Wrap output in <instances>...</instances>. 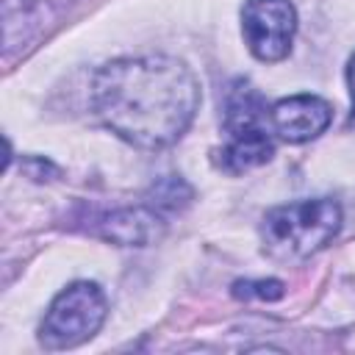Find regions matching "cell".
Masks as SVG:
<instances>
[{
    "mask_svg": "<svg viewBox=\"0 0 355 355\" xmlns=\"http://www.w3.org/2000/svg\"><path fill=\"white\" fill-rule=\"evenodd\" d=\"M92 111L119 139L141 150L178 141L200 105L197 78L169 55L116 58L92 78Z\"/></svg>",
    "mask_w": 355,
    "mask_h": 355,
    "instance_id": "6da1fadb",
    "label": "cell"
},
{
    "mask_svg": "<svg viewBox=\"0 0 355 355\" xmlns=\"http://www.w3.org/2000/svg\"><path fill=\"white\" fill-rule=\"evenodd\" d=\"M338 227V202L330 197H316L272 208L261 222V239L266 255L275 261H302L330 244Z\"/></svg>",
    "mask_w": 355,
    "mask_h": 355,
    "instance_id": "7a4b0ae2",
    "label": "cell"
},
{
    "mask_svg": "<svg viewBox=\"0 0 355 355\" xmlns=\"http://www.w3.org/2000/svg\"><path fill=\"white\" fill-rule=\"evenodd\" d=\"M105 294L97 283L78 280L55 294L50 302L42 327H39V344L44 349H69L83 341H89L105 322Z\"/></svg>",
    "mask_w": 355,
    "mask_h": 355,
    "instance_id": "3957f363",
    "label": "cell"
},
{
    "mask_svg": "<svg viewBox=\"0 0 355 355\" xmlns=\"http://www.w3.org/2000/svg\"><path fill=\"white\" fill-rule=\"evenodd\" d=\"M297 31L291 0H247L241 8V33L258 61H280L288 55Z\"/></svg>",
    "mask_w": 355,
    "mask_h": 355,
    "instance_id": "277c9868",
    "label": "cell"
},
{
    "mask_svg": "<svg viewBox=\"0 0 355 355\" xmlns=\"http://www.w3.org/2000/svg\"><path fill=\"white\" fill-rule=\"evenodd\" d=\"M333 119V108L327 100L316 97V94H294V97H283L269 108V122L272 130L288 141V144H302L316 139L319 133L327 130Z\"/></svg>",
    "mask_w": 355,
    "mask_h": 355,
    "instance_id": "5b68a950",
    "label": "cell"
},
{
    "mask_svg": "<svg viewBox=\"0 0 355 355\" xmlns=\"http://www.w3.org/2000/svg\"><path fill=\"white\" fill-rule=\"evenodd\" d=\"M275 155V144L272 139L255 125V128H241V130H233L227 144L222 147V169L230 172V175H241V172H250L261 164H266L269 158Z\"/></svg>",
    "mask_w": 355,
    "mask_h": 355,
    "instance_id": "8992f818",
    "label": "cell"
},
{
    "mask_svg": "<svg viewBox=\"0 0 355 355\" xmlns=\"http://www.w3.org/2000/svg\"><path fill=\"white\" fill-rule=\"evenodd\" d=\"M161 230V219L147 208H125L103 222V236L122 247H144Z\"/></svg>",
    "mask_w": 355,
    "mask_h": 355,
    "instance_id": "52a82bcc",
    "label": "cell"
},
{
    "mask_svg": "<svg viewBox=\"0 0 355 355\" xmlns=\"http://www.w3.org/2000/svg\"><path fill=\"white\" fill-rule=\"evenodd\" d=\"M261 97L247 86V83H236L230 97H227V111H225V128L227 133L241 130V128H255L261 119Z\"/></svg>",
    "mask_w": 355,
    "mask_h": 355,
    "instance_id": "ba28073f",
    "label": "cell"
},
{
    "mask_svg": "<svg viewBox=\"0 0 355 355\" xmlns=\"http://www.w3.org/2000/svg\"><path fill=\"white\" fill-rule=\"evenodd\" d=\"M283 294H286V286L280 280H275V277L233 283V297H239V300H280Z\"/></svg>",
    "mask_w": 355,
    "mask_h": 355,
    "instance_id": "9c48e42d",
    "label": "cell"
},
{
    "mask_svg": "<svg viewBox=\"0 0 355 355\" xmlns=\"http://www.w3.org/2000/svg\"><path fill=\"white\" fill-rule=\"evenodd\" d=\"M178 189H183V180L178 178H166L155 186V197L161 208H178Z\"/></svg>",
    "mask_w": 355,
    "mask_h": 355,
    "instance_id": "30bf717a",
    "label": "cell"
},
{
    "mask_svg": "<svg viewBox=\"0 0 355 355\" xmlns=\"http://www.w3.org/2000/svg\"><path fill=\"white\" fill-rule=\"evenodd\" d=\"M347 83H349V97H352V116H349V125L355 128V55L349 58V67H347Z\"/></svg>",
    "mask_w": 355,
    "mask_h": 355,
    "instance_id": "8fae6325",
    "label": "cell"
}]
</instances>
